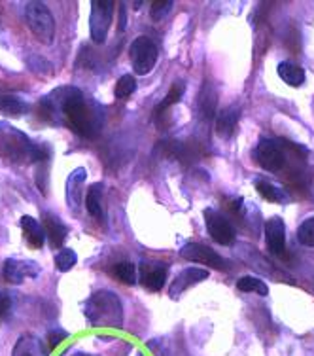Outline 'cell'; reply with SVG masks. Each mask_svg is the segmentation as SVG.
<instances>
[{
	"label": "cell",
	"mask_w": 314,
	"mask_h": 356,
	"mask_svg": "<svg viewBox=\"0 0 314 356\" xmlns=\"http://www.w3.org/2000/svg\"><path fill=\"white\" fill-rule=\"evenodd\" d=\"M12 356H48V350L35 336H23L17 339Z\"/></svg>",
	"instance_id": "ac0fdd59"
},
{
	"label": "cell",
	"mask_w": 314,
	"mask_h": 356,
	"mask_svg": "<svg viewBox=\"0 0 314 356\" xmlns=\"http://www.w3.org/2000/svg\"><path fill=\"white\" fill-rule=\"evenodd\" d=\"M256 188H258V193H260L261 197L267 199V201H271V203H280V201H284V193L280 192L276 186H273L271 182H267V180H260L258 184H256Z\"/></svg>",
	"instance_id": "484cf974"
},
{
	"label": "cell",
	"mask_w": 314,
	"mask_h": 356,
	"mask_svg": "<svg viewBox=\"0 0 314 356\" xmlns=\"http://www.w3.org/2000/svg\"><path fill=\"white\" fill-rule=\"evenodd\" d=\"M205 220H206V229L210 233V237L218 245H231L235 241V232H233V226L229 224V220L224 218L222 214L212 211V209H206L205 211Z\"/></svg>",
	"instance_id": "9c48e42d"
},
{
	"label": "cell",
	"mask_w": 314,
	"mask_h": 356,
	"mask_svg": "<svg viewBox=\"0 0 314 356\" xmlns=\"http://www.w3.org/2000/svg\"><path fill=\"white\" fill-rule=\"evenodd\" d=\"M2 273H4V279L8 282L19 284L25 279H35V277H38L40 267H38V264L31 260H15V258H10V260L4 261Z\"/></svg>",
	"instance_id": "8fae6325"
},
{
	"label": "cell",
	"mask_w": 314,
	"mask_h": 356,
	"mask_svg": "<svg viewBox=\"0 0 314 356\" xmlns=\"http://www.w3.org/2000/svg\"><path fill=\"white\" fill-rule=\"evenodd\" d=\"M180 256L188 261H195V264H203V266H210L214 269H226V260L212 250L206 245H199V243H190L180 250Z\"/></svg>",
	"instance_id": "ba28073f"
},
{
	"label": "cell",
	"mask_w": 314,
	"mask_h": 356,
	"mask_svg": "<svg viewBox=\"0 0 314 356\" xmlns=\"http://www.w3.org/2000/svg\"><path fill=\"white\" fill-rule=\"evenodd\" d=\"M112 273L123 284H135L137 282V267L133 266L131 261H119V264H116L114 269H112Z\"/></svg>",
	"instance_id": "603a6c76"
},
{
	"label": "cell",
	"mask_w": 314,
	"mask_h": 356,
	"mask_svg": "<svg viewBox=\"0 0 314 356\" xmlns=\"http://www.w3.org/2000/svg\"><path fill=\"white\" fill-rule=\"evenodd\" d=\"M199 106H201V116H205V120H212L218 112V91L214 89L212 83H205L201 88V95H199Z\"/></svg>",
	"instance_id": "e0dca14e"
},
{
	"label": "cell",
	"mask_w": 314,
	"mask_h": 356,
	"mask_svg": "<svg viewBox=\"0 0 314 356\" xmlns=\"http://www.w3.org/2000/svg\"><path fill=\"white\" fill-rule=\"evenodd\" d=\"M76 261H78V256H76V252L72 248H63L61 252L55 256V266H57V269L63 271V273L70 271V269L76 266Z\"/></svg>",
	"instance_id": "4316f807"
},
{
	"label": "cell",
	"mask_w": 314,
	"mask_h": 356,
	"mask_svg": "<svg viewBox=\"0 0 314 356\" xmlns=\"http://www.w3.org/2000/svg\"><path fill=\"white\" fill-rule=\"evenodd\" d=\"M135 91H137V80H135V76L125 74L117 80L116 89H114V95H116L117 99L125 101V99H129Z\"/></svg>",
	"instance_id": "d4e9b609"
},
{
	"label": "cell",
	"mask_w": 314,
	"mask_h": 356,
	"mask_svg": "<svg viewBox=\"0 0 314 356\" xmlns=\"http://www.w3.org/2000/svg\"><path fill=\"white\" fill-rule=\"evenodd\" d=\"M25 21H27L28 31L33 33L36 40L40 44H51L55 38V19L49 8L44 2H27L25 6Z\"/></svg>",
	"instance_id": "277c9868"
},
{
	"label": "cell",
	"mask_w": 314,
	"mask_h": 356,
	"mask_svg": "<svg viewBox=\"0 0 314 356\" xmlns=\"http://www.w3.org/2000/svg\"><path fill=\"white\" fill-rule=\"evenodd\" d=\"M28 110V106L17 97L0 95V112H4L8 116H23Z\"/></svg>",
	"instance_id": "7402d4cb"
},
{
	"label": "cell",
	"mask_w": 314,
	"mask_h": 356,
	"mask_svg": "<svg viewBox=\"0 0 314 356\" xmlns=\"http://www.w3.org/2000/svg\"><path fill=\"white\" fill-rule=\"evenodd\" d=\"M59 91L63 95L61 112L67 125L82 137L95 138L101 131V118L89 106L82 91L76 88H65Z\"/></svg>",
	"instance_id": "6da1fadb"
},
{
	"label": "cell",
	"mask_w": 314,
	"mask_h": 356,
	"mask_svg": "<svg viewBox=\"0 0 314 356\" xmlns=\"http://www.w3.org/2000/svg\"><path fill=\"white\" fill-rule=\"evenodd\" d=\"M67 337H69V334H67L65 330H51V332L48 334L49 347H51V349H55V347H57V345H59L61 341H65Z\"/></svg>",
	"instance_id": "4dcf8cb0"
},
{
	"label": "cell",
	"mask_w": 314,
	"mask_h": 356,
	"mask_svg": "<svg viewBox=\"0 0 314 356\" xmlns=\"http://www.w3.org/2000/svg\"><path fill=\"white\" fill-rule=\"evenodd\" d=\"M265 243L267 248H269L274 256H280V258L286 260V227H284V222H282V218H279V216L269 218L265 222Z\"/></svg>",
	"instance_id": "30bf717a"
},
{
	"label": "cell",
	"mask_w": 314,
	"mask_h": 356,
	"mask_svg": "<svg viewBox=\"0 0 314 356\" xmlns=\"http://www.w3.org/2000/svg\"><path fill=\"white\" fill-rule=\"evenodd\" d=\"M42 218H44V232L49 239V245L53 248H61L65 239H67V233H69L67 226L51 213H44Z\"/></svg>",
	"instance_id": "9a60e30c"
},
{
	"label": "cell",
	"mask_w": 314,
	"mask_h": 356,
	"mask_svg": "<svg viewBox=\"0 0 314 356\" xmlns=\"http://www.w3.org/2000/svg\"><path fill=\"white\" fill-rule=\"evenodd\" d=\"M2 135H0V148L4 154H8L10 158L21 161L23 159H31V161H46L49 158L48 150L38 148L31 143L23 133L15 131V127L10 125H2Z\"/></svg>",
	"instance_id": "3957f363"
},
{
	"label": "cell",
	"mask_w": 314,
	"mask_h": 356,
	"mask_svg": "<svg viewBox=\"0 0 314 356\" xmlns=\"http://www.w3.org/2000/svg\"><path fill=\"white\" fill-rule=\"evenodd\" d=\"M205 279H208V271H206V269L188 267V269H184V271L172 281L169 294H171V298H178V296L182 294V292H185L188 288L193 286V284H197V282L205 281Z\"/></svg>",
	"instance_id": "7c38bea8"
},
{
	"label": "cell",
	"mask_w": 314,
	"mask_h": 356,
	"mask_svg": "<svg viewBox=\"0 0 314 356\" xmlns=\"http://www.w3.org/2000/svg\"><path fill=\"white\" fill-rule=\"evenodd\" d=\"M240 112L237 106H227V108L220 110L216 114V133L222 138H231L237 124H239Z\"/></svg>",
	"instance_id": "5bb4252c"
},
{
	"label": "cell",
	"mask_w": 314,
	"mask_h": 356,
	"mask_svg": "<svg viewBox=\"0 0 314 356\" xmlns=\"http://www.w3.org/2000/svg\"><path fill=\"white\" fill-rule=\"evenodd\" d=\"M182 95H184V83H172V88L169 89V93H167V97H165L163 101L159 103V106L156 108V118H161L165 116V110H169L172 106V104H176L180 99H182Z\"/></svg>",
	"instance_id": "44dd1931"
},
{
	"label": "cell",
	"mask_w": 314,
	"mask_h": 356,
	"mask_svg": "<svg viewBox=\"0 0 314 356\" xmlns=\"http://www.w3.org/2000/svg\"><path fill=\"white\" fill-rule=\"evenodd\" d=\"M19 226L23 235H25V241L28 243V247H44V243H46V232H44V226H42V224H38L33 216H21Z\"/></svg>",
	"instance_id": "2e32d148"
},
{
	"label": "cell",
	"mask_w": 314,
	"mask_h": 356,
	"mask_svg": "<svg viewBox=\"0 0 314 356\" xmlns=\"http://www.w3.org/2000/svg\"><path fill=\"white\" fill-rule=\"evenodd\" d=\"M129 57L131 63H133V69L135 72L140 76L150 74L154 67H156L157 63V46L150 38H146V36H138L133 40L129 48Z\"/></svg>",
	"instance_id": "8992f818"
},
{
	"label": "cell",
	"mask_w": 314,
	"mask_h": 356,
	"mask_svg": "<svg viewBox=\"0 0 314 356\" xmlns=\"http://www.w3.org/2000/svg\"><path fill=\"white\" fill-rule=\"evenodd\" d=\"M237 288H239L240 292H256V294L260 296H269V286H267L265 282L258 279V277H242L239 282H237Z\"/></svg>",
	"instance_id": "cb8c5ba5"
},
{
	"label": "cell",
	"mask_w": 314,
	"mask_h": 356,
	"mask_svg": "<svg viewBox=\"0 0 314 356\" xmlns=\"http://www.w3.org/2000/svg\"><path fill=\"white\" fill-rule=\"evenodd\" d=\"M172 6H174V2H172V0H159V2H151L150 17L154 21H161L165 15L171 12Z\"/></svg>",
	"instance_id": "f546056e"
},
{
	"label": "cell",
	"mask_w": 314,
	"mask_h": 356,
	"mask_svg": "<svg viewBox=\"0 0 314 356\" xmlns=\"http://www.w3.org/2000/svg\"><path fill=\"white\" fill-rule=\"evenodd\" d=\"M83 315L93 326L122 328L123 307L119 298L108 290H99L83 303Z\"/></svg>",
	"instance_id": "7a4b0ae2"
},
{
	"label": "cell",
	"mask_w": 314,
	"mask_h": 356,
	"mask_svg": "<svg viewBox=\"0 0 314 356\" xmlns=\"http://www.w3.org/2000/svg\"><path fill=\"white\" fill-rule=\"evenodd\" d=\"M85 177H88V175H85V169H76V171L70 175L69 182H67V199L70 201V207H72V209H74V193L78 192L76 188L83 184Z\"/></svg>",
	"instance_id": "83f0119b"
},
{
	"label": "cell",
	"mask_w": 314,
	"mask_h": 356,
	"mask_svg": "<svg viewBox=\"0 0 314 356\" xmlns=\"http://www.w3.org/2000/svg\"><path fill=\"white\" fill-rule=\"evenodd\" d=\"M10 307H12V300H10V296L4 294V292H0V321H2V318H6V315L10 313Z\"/></svg>",
	"instance_id": "1f68e13d"
},
{
	"label": "cell",
	"mask_w": 314,
	"mask_h": 356,
	"mask_svg": "<svg viewBox=\"0 0 314 356\" xmlns=\"http://www.w3.org/2000/svg\"><path fill=\"white\" fill-rule=\"evenodd\" d=\"M297 239L305 247H314V216L307 218L297 229Z\"/></svg>",
	"instance_id": "f1b7e54d"
},
{
	"label": "cell",
	"mask_w": 314,
	"mask_h": 356,
	"mask_svg": "<svg viewBox=\"0 0 314 356\" xmlns=\"http://www.w3.org/2000/svg\"><path fill=\"white\" fill-rule=\"evenodd\" d=\"M256 161L265 171L279 172L286 163V154H284V148L276 140L263 138L256 148Z\"/></svg>",
	"instance_id": "52a82bcc"
},
{
	"label": "cell",
	"mask_w": 314,
	"mask_h": 356,
	"mask_svg": "<svg viewBox=\"0 0 314 356\" xmlns=\"http://www.w3.org/2000/svg\"><path fill=\"white\" fill-rule=\"evenodd\" d=\"M116 2L112 0H93L91 2V19H89V31L91 40L95 44H104L108 38L110 25L116 10Z\"/></svg>",
	"instance_id": "5b68a950"
},
{
	"label": "cell",
	"mask_w": 314,
	"mask_h": 356,
	"mask_svg": "<svg viewBox=\"0 0 314 356\" xmlns=\"http://www.w3.org/2000/svg\"><path fill=\"white\" fill-rule=\"evenodd\" d=\"M85 207L93 218H103V184H93L89 188Z\"/></svg>",
	"instance_id": "ffe728a7"
},
{
	"label": "cell",
	"mask_w": 314,
	"mask_h": 356,
	"mask_svg": "<svg viewBox=\"0 0 314 356\" xmlns=\"http://www.w3.org/2000/svg\"><path fill=\"white\" fill-rule=\"evenodd\" d=\"M140 282L150 292H159L167 282V267L159 264H142L140 266Z\"/></svg>",
	"instance_id": "4fadbf2b"
},
{
	"label": "cell",
	"mask_w": 314,
	"mask_h": 356,
	"mask_svg": "<svg viewBox=\"0 0 314 356\" xmlns=\"http://www.w3.org/2000/svg\"><path fill=\"white\" fill-rule=\"evenodd\" d=\"M76 356H89V355H76Z\"/></svg>",
	"instance_id": "d6a6232c"
},
{
	"label": "cell",
	"mask_w": 314,
	"mask_h": 356,
	"mask_svg": "<svg viewBox=\"0 0 314 356\" xmlns=\"http://www.w3.org/2000/svg\"><path fill=\"white\" fill-rule=\"evenodd\" d=\"M279 76L288 83V86H292V88H299L301 83L305 82V70L301 69L299 65H294V63L290 61H282L279 63Z\"/></svg>",
	"instance_id": "d6986e66"
}]
</instances>
